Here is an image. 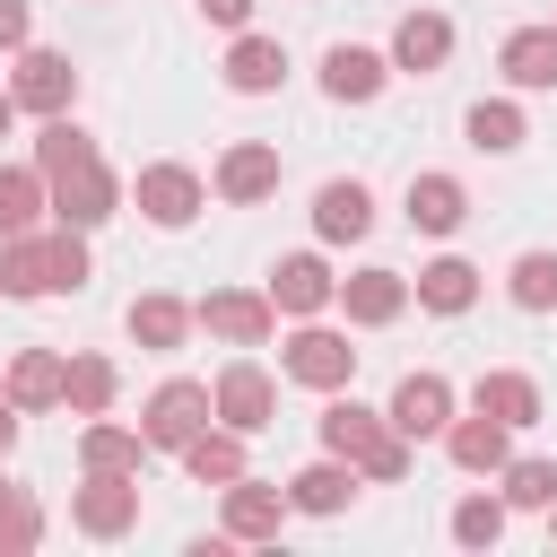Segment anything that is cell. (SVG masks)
Instances as JSON below:
<instances>
[{
    "instance_id": "40",
    "label": "cell",
    "mask_w": 557,
    "mask_h": 557,
    "mask_svg": "<svg viewBox=\"0 0 557 557\" xmlns=\"http://www.w3.org/2000/svg\"><path fill=\"white\" fill-rule=\"evenodd\" d=\"M17 418H26V409H17V400H9V392H0V461H9V453H17Z\"/></svg>"
},
{
    "instance_id": "3",
    "label": "cell",
    "mask_w": 557,
    "mask_h": 557,
    "mask_svg": "<svg viewBox=\"0 0 557 557\" xmlns=\"http://www.w3.org/2000/svg\"><path fill=\"white\" fill-rule=\"evenodd\" d=\"M278 374L305 383V392H348V383H357V348H348V331H331V322L313 313V322H296V331L278 339Z\"/></svg>"
},
{
    "instance_id": "14",
    "label": "cell",
    "mask_w": 557,
    "mask_h": 557,
    "mask_svg": "<svg viewBox=\"0 0 557 557\" xmlns=\"http://www.w3.org/2000/svg\"><path fill=\"white\" fill-rule=\"evenodd\" d=\"M383 418H392L409 444H426V435L453 426V383H444V374H400L392 400H383Z\"/></svg>"
},
{
    "instance_id": "36",
    "label": "cell",
    "mask_w": 557,
    "mask_h": 557,
    "mask_svg": "<svg viewBox=\"0 0 557 557\" xmlns=\"http://www.w3.org/2000/svg\"><path fill=\"white\" fill-rule=\"evenodd\" d=\"M453 540H461V548H496V540H505V496L470 487V496L453 505Z\"/></svg>"
},
{
    "instance_id": "17",
    "label": "cell",
    "mask_w": 557,
    "mask_h": 557,
    "mask_svg": "<svg viewBox=\"0 0 557 557\" xmlns=\"http://www.w3.org/2000/svg\"><path fill=\"white\" fill-rule=\"evenodd\" d=\"M383 78H392V52H374V44H331L322 52V96L331 104H374Z\"/></svg>"
},
{
    "instance_id": "27",
    "label": "cell",
    "mask_w": 557,
    "mask_h": 557,
    "mask_svg": "<svg viewBox=\"0 0 557 557\" xmlns=\"http://www.w3.org/2000/svg\"><path fill=\"white\" fill-rule=\"evenodd\" d=\"M278 78H287V44H270V35L244 26L235 52H226V87H235V96H270Z\"/></svg>"
},
{
    "instance_id": "37",
    "label": "cell",
    "mask_w": 557,
    "mask_h": 557,
    "mask_svg": "<svg viewBox=\"0 0 557 557\" xmlns=\"http://www.w3.org/2000/svg\"><path fill=\"white\" fill-rule=\"evenodd\" d=\"M44 540V505L26 487H0V557H26Z\"/></svg>"
},
{
    "instance_id": "42",
    "label": "cell",
    "mask_w": 557,
    "mask_h": 557,
    "mask_svg": "<svg viewBox=\"0 0 557 557\" xmlns=\"http://www.w3.org/2000/svg\"><path fill=\"white\" fill-rule=\"evenodd\" d=\"M548 548H557V505H548Z\"/></svg>"
},
{
    "instance_id": "29",
    "label": "cell",
    "mask_w": 557,
    "mask_h": 557,
    "mask_svg": "<svg viewBox=\"0 0 557 557\" xmlns=\"http://www.w3.org/2000/svg\"><path fill=\"white\" fill-rule=\"evenodd\" d=\"M470 409H487V418H505V426H540V383L513 374V366H496V374L470 383Z\"/></svg>"
},
{
    "instance_id": "1",
    "label": "cell",
    "mask_w": 557,
    "mask_h": 557,
    "mask_svg": "<svg viewBox=\"0 0 557 557\" xmlns=\"http://www.w3.org/2000/svg\"><path fill=\"white\" fill-rule=\"evenodd\" d=\"M313 426H322V453H339V461H357V470H366V487H392V479H409V435H400L383 409H366V400L331 392Z\"/></svg>"
},
{
    "instance_id": "32",
    "label": "cell",
    "mask_w": 557,
    "mask_h": 557,
    "mask_svg": "<svg viewBox=\"0 0 557 557\" xmlns=\"http://www.w3.org/2000/svg\"><path fill=\"white\" fill-rule=\"evenodd\" d=\"M44 209H52V183H44V165H0V235H26Z\"/></svg>"
},
{
    "instance_id": "20",
    "label": "cell",
    "mask_w": 557,
    "mask_h": 557,
    "mask_svg": "<svg viewBox=\"0 0 557 557\" xmlns=\"http://www.w3.org/2000/svg\"><path fill=\"white\" fill-rule=\"evenodd\" d=\"M366 226H374V191H366L357 174H331V183L313 191V235H322V244H357Z\"/></svg>"
},
{
    "instance_id": "8",
    "label": "cell",
    "mask_w": 557,
    "mask_h": 557,
    "mask_svg": "<svg viewBox=\"0 0 557 557\" xmlns=\"http://www.w3.org/2000/svg\"><path fill=\"white\" fill-rule=\"evenodd\" d=\"M209 400H218V426H235V435H261V426L278 418V383H270V366H261V357H235V366H218Z\"/></svg>"
},
{
    "instance_id": "4",
    "label": "cell",
    "mask_w": 557,
    "mask_h": 557,
    "mask_svg": "<svg viewBox=\"0 0 557 557\" xmlns=\"http://www.w3.org/2000/svg\"><path fill=\"white\" fill-rule=\"evenodd\" d=\"M209 418H218L209 383H191V374H165V383L148 392V409H139V435H148V453H183V444H191Z\"/></svg>"
},
{
    "instance_id": "2",
    "label": "cell",
    "mask_w": 557,
    "mask_h": 557,
    "mask_svg": "<svg viewBox=\"0 0 557 557\" xmlns=\"http://www.w3.org/2000/svg\"><path fill=\"white\" fill-rule=\"evenodd\" d=\"M78 287H87V235L78 226L0 235V296H78Z\"/></svg>"
},
{
    "instance_id": "30",
    "label": "cell",
    "mask_w": 557,
    "mask_h": 557,
    "mask_svg": "<svg viewBox=\"0 0 557 557\" xmlns=\"http://www.w3.org/2000/svg\"><path fill=\"white\" fill-rule=\"evenodd\" d=\"M139 461H148V435L139 426H113V409L78 426V470H139Z\"/></svg>"
},
{
    "instance_id": "12",
    "label": "cell",
    "mask_w": 557,
    "mask_h": 557,
    "mask_svg": "<svg viewBox=\"0 0 557 557\" xmlns=\"http://www.w3.org/2000/svg\"><path fill=\"white\" fill-rule=\"evenodd\" d=\"M409 296H418V287H409L400 270H383V261H366V270L339 278V313H348V331H383V322H400Z\"/></svg>"
},
{
    "instance_id": "34",
    "label": "cell",
    "mask_w": 557,
    "mask_h": 557,
    "mask_svg": "<svg viewBox=\"0 0 557 557\" xmlns=\"http://www.w3.org/2000/svg\"><path fill=\"white\" fill-rule=\"evenodd\" d=\"M87 157H96V139H87L70 113H52V122L35 131V165H44V183H61V174H70V165H87Z\"/></svg>"
},
{
    "instance_id": "18",
    "label": "cell",
    "mask_w": 557,
    "mask_h": 557,
    "mask_svg": "<svg viewBox=\"0 0 557 557\" xmlns=\"http://www.w3.org/2000/svg\"><path fill=\"white\" fill-rule=\"evenodd\" d=\"M444 453H453V470L496 479V470L513 461V426H505V418H487V409H470V418H453V426H444Z\"/></svg>"
},
{
    "instance_id": "5",
    "label": "cell",
    "mask_w": 557,
    "mask_h": 557,
    "mask_svg": "<svg viewBox=\"0 0 557 557\" xmlns=\"http://www.w3.org/2000/svg\"><path fill=\"white\" fill-rule=\"evenodd\" d=\"M70 522H78L87 540L139 531V470H87V479L70 487Z\"/></svg>"
},
{
    "instance_id": "44",
    "label": "cell",
    "mask_w": 557,
    "mask_h": 557,
    "mask_svg": "<svg viewBox=\"0 0 557 557\" xmlns=\"http://www.w3.org/2000/svg\"><path fill=\"white\" fill-rule=\"evenodd\" d=\"M548 26H557V17H548Z\"/></svg>"
},
{
    "instance_id": "19",
    "label": "cell",
    "mask_w": 557,
    "mask_h": 557,
    "mask_svg": "<svg viewBox=\"0 0 557 557\" xmlns=\"http://www.w3.org/2000/svg\"><path fill=\"white\" fill-rule=\"evenodd\" d=\"M218 496H226V540H278V522L296 513V505H287V487H270V479H252V470H244V479H226Z\"/></svg>"
},
{
    "instance_id": "22",
    "label": "cell",
    "mask_w": 557,
    "mask_h": 557,
    "mask_svg": "<svg viewBox=\"0 0 557 557\" xmlns=\"http://www.w3.org/2000/svg\"><path fill=\"white\" fill-rule=\"evenodd\" d=\"M409 226L418 235H461V218H470V191H461V174H409Z\"/></svg>"
},
{
    "instance_id": "39",
    "label": "cell",
    "mask_w": 557,
    "mask_h": 557,
    "mask_svg": "<svg viewBox=\"0 0 557 557\" xmlns=\"http://www.w3.org/2000/svg\"><path fill=\"white\" fill-rule=\"evenodd\" d=\"M200 17L226 26V35H244V26H252V0H200Z\"/></svg>"
},
{
    "instance_id": "31",
    "label": "cell",
    "mask_w": 557,
    "mask_h": 557,
    "mask_svg": "<svg viewBox=\"0 0 557 557\" xmlns=\"http://www.w3.org/2000/svg\"><path fill=\"white\" fill-rule=\"evenodd\" d=\"M496 496H505V513H548L557 505V461L548 453H513L496 470Z\"/></svg>"
},
{
    "instance_id": "26",
    "label": "cell",
    "mask_w": 557,
    "mask_h": 557,
    "mask_svg": "<svg viewBox=\"0 0 557 557\" xmlns=\"http://www.w3.org/2000/svg\"><path fill=\"white\" fill-rule=\"evenodd\" d=\"M244 444H252V435H235V426H218V418H209V426L183 444V470H191L200 487H226V479H244V470H252V461H244Z\"/></svg>"
},
{
    "instance_id": "6",
    "label": "cell",
    "mask_w": 557,
    "mask_h": 557,
    "mask_svg": "<svg viewBox=\"0 0 557 557\" xmlns=\"http://www.w3.org/2000/svg\"><path fill=\"white\" fill-rule=\"evenodd\" d=\"M191 313H200V331H209V339H226V348H270V331H278L270 287H209Z\"/></svg>"
},
{
    "instance_id": "43",
    "label": "cell",
    "mask_w": 557,
    "mask_h": 557,
    "mask_svg": "<svg viewBox=\"0 0 557 557\" xmlns=\"http://www.w3.org/2000/svg\"><path fill=\"white\" fill-rule=\"evenodd\" d=\"M0 487H9V479H0Z\"/></svg>"
},
{
    "instance_id": "13",
    "label": "cell",
    "mask_w": 557,
    "mask_h": 557,
    "mask_svg": "<svg viewBox=\"0 0 557 557\" xmlns=\"http://www.w3.org/2000/svg\"><path fill=\"white\" fill-rule=\"evenodd\" d=\"M209 191H218L226 209H252V200H270V191H278V148H270V139H235V148L218 157Z\"/></svg>"
},
{
    "instance_id": "38",
    "label": "cell",
    "mask_w": 557,
    "mask_h": 557,
    "mask_svg": "<svg viewBox=\"0 0 557 557\" xmlns=\"http://www.w3.org/2000/svg\"><path fill=\"white\" fill-rule=\"evenodd\" d=\"M26 35H35L26 0H0V52H26Z\"/></svg>"
},
{
    "instance_id": "11",
    "label": "cell",
    "mask_w": 557,
    "mask_h": 557,
    "mask_svg": "<svg viewBox=\"0 0 557 557\" xmlns=\"http://www.w3.org/2000/svg\"><path fill=\"white\" fill-rule=\"evenodd\" d=\"M261 287H270V305H278L287 322H313V313H331V305H339V278H331V261H322V252H287Z\"/></svg>"
},
{
    "instance_id": "7",
    "label": "cell",
    "mask_w": 557,
    "mask_h": 557,
    "mask_svg": "<svg viewBox=\"0 0 557 557\" xmlns=\"http://www.w3.org/2000/svg\"><path fill=\"white\" fill-rule=\"evenodd\" d=\"M122 200H131V183H122L104 157H87V165H70V174L52 183V226H78V235H87V226H104Z\"/></svg>"
},
{
    "instance_id": "23",
    "label": "cell",
    "mask_w": 557,
    "mask_h": 557,
    "mask_svg": "<svg viewBox=\"0 0 557 557\" xmlns=\"http://www.w3.org/2000/svg\"><path fill=\"white\" fill-rule=\"evenodd\" d=\"M191 322H200V313H191L183 296H131V313H122V331H131L148 357H174V348L191 339Z\"/></svg>"
},
{
    "instance_id": "25",
    "label": "cell",
    "mask_w": 557,
    "mask_h": 557,
    "mask_svg": "<svg viewBox=\"0 0 557 557\" xmlns=\"http://www.w3.org/2000/svg\"><path fill=\"white\" fill-rule=\"evenodd\" d=\"M409 287H418V305H426V313H470V305H479V261L435 252V261H426Z\"/></svg>"
},
{
    "instance_id": "41",
    "label": "cell",
    "mask_w": 557,
    "mask_h": 557,
    "mask_svg": "<svg viewBox=\"0 0 557 557\" xmlns=\"http://www.w3.org/2000/svg\"><path fill=\"white\" fill-rule=\"evenodd\" d=\"M17 113H26V104H17V96H9V87H0V139H9V131H17Z\"/></svg>"
},
{
    "instance_id": "9",
    "label": "cell",
    "mask_w": 557,
    "mask_h": 557,
    "mask_svg": "<svg viewBox=\"0 0 557 557\" xmlns=\"http://www.w3.org/2000/svg\"><path fill=\"white\" fill-rule=\"evenodd\" d=\"M131 200H139V218H148V226H191V218L209 209V183H200L191 165H174V157H157V165H139V183H131Z\"/></svg>"
},
{
    "instance_id": "15",
    "label": "cell",
    "mask_w": 557,
    "mask_h": 557,
    "mask_svg": "<svg viewBox=\"0 0 557 557\" xmlns=\"http://www.w3.org/2000/svg\"><path fill=\"white\" fill-rule=\"evenodd\" d=\"M357 487H366V470H357V461H339V453H322V461H305V470L287 479V505H296V513H313V522H331V513H348V505H357Z\"/></svg>"
},
{
    "instance_id": "28",
    "label": "cell",
    "mask_w": 557,
    "mask_h": 557,
    "mask_svg": "<svg viewBox=\"0 0 557 557\" xmlns=\"http://www.w3.org/2000/svg\"><path fill=\"white\" fill-rule=\"evenodd\" d=\"M461 131H470V148H479V157H513V148L531 139V122H522V104H513V96H479V104L461 113Z\"/></svg>"
},
{
    "instance_id": "24",
    "label": "cell",
    "mask_w": 557,
    "mask_h": 557,
    "mask_svg": "<svg viewBox=\"0 0 557 557\" xmlns=\"http://www.w3.org/2000/svg\"><path fill=\"white\" fill-rule=\"evenodd\" d=\"M496 70H505V87H522V96L557 87V26H513L505 52H496Z\"/></svg>"
},
{
    "instance_id": "21",
    "label": "cell",
    "mask_w": 557,
    "mask_h": 557,
    "mask_svg": "<svg viewBox=\"0 0 557 557\" xmlns=\"http://www.w3.org/2000/svg\"><path fill=\"white\" fill-rule=\"evenodd\" d=\"M0 392H9L17 409H61V400H70V357H61V348H17Z\"/></svg>"
},
{
    "instance_id": "10",
    "label": "cell",
    "mask_w": 557,
    "mask_h": 557,
    "mask_svg": "<svg viewBox=\"0 0 557 557\" xmlns=\"http://www.w3.org/2000/svg\"><path fill=\"white\" fill-rule=\"evenodd\" d=\"M9 96L26 104V113H70L78 104V70H70V52H44V44H26L17 52V70H9Z\"/></svg>"
},
{
    "instance_id": "33",
    "label": "cell",
    "mask_w": 557,
    "mask_h": 557,
    "mask_svg": "<svg viewBox=\"0 0 557 557\" xmlns=\"http://www.w3.org/2000/svg\"><path fill=\"white\" fill-rule=\"evenodd\" d=\"M113 392H122V374H113V357H96V348H78L70 357V418H104L113 409Z\"/></svg>"
},
{
    "instance_id": "16",
    "label": "cell",
    "mask_w": 557,
    "mask_h": 557,
    "mask_svg": "<svg viewBox=\"0 0 557 557\" xmlns=\"http://www.w3.org/2000/svg\"><path fill=\"white\" fill-rule=\"evenodd\" d=\"M453 61V17L444 9H409L400 26H392V70L400 78H435Z\"/></svg>"
},
{
    "instance_id": "35",
    "label": "cell",
    "mask_w": 557,
    "mask_h": 557,
    "mask_svg": "<svg viewBox=\"0 0 557 557\" xmlns=\"http://www.w3.org/2000/svg\"><path fill=\"white\" fill-rule=\"evenodd\" d=\"M505 296H513L522 313H557V252H522V261L505 270Z\"/></svg>"
}]
</instances>
